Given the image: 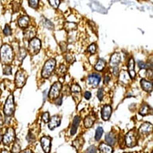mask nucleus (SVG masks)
<instances>
[{"instance_id": "ddd939ff", "label": "nucleus", "mask_w": 153, "mask_h": 153, "mask_svg": "<svg viewBox=\"0 0 153 153\" xmlns=\"http://www.w3.org/2000/svg\"><path fill=\"white\" fill-rule=\"evenodd\" d=\"M61 118L58 115H55L51 117L48 122V128L51 130H53L55 128L59 127L61 124Z\"/></svg>"}, {"instance_id": "2eb2a0df", "label": "nucleus", "mask_w": 153, "mask_h": 153, "mask_svg": "<svg viewBox=\"0 0 153 153\" xmlns=\"http://www.w3.org/2000/svg\"><path fill=\"white\" fill-rule=\"evenodd\" d=\"M128 72L131 79L134 80L136 78V72H135V63L133 57H131L128 63Z\"/></svg>"}, {"instance_id": "0eeeda50", "label": "nucleus", "mask_w": 153, "mask_h": 153, "mask_svg": "<svg viewBox=\"0 0 153 153\" xmlns=\"http://www.w3.org/2000/svg\"><path fill=\"white\" fill-rule=\"evenodd\" d=\"M16 133L13 127H9L3 136V143L5 145H9L15 140Z\"/></svg>"}, {"instance_id": "7ed1b4c3", "label": "nucleus", "mask_w": 153, "mask_h": 153, "mask_svg": "<svg viewBox=\"0 0 153 153\" xmlns=\"http://www.w3.org/2000/svg\"><path fill=\"white\" fill-rule=\"evenodd\" d=\"M15 111V104L14 101V97L12 94H10L4 104L3 112L6 117H10L14 115Z\"/></svg>"}, {"instance_id": "423d86ee", "label": "nucleus", "mask_w": 153, "mask_h": 153, "mask_svg": "<svg viewBox=\"0 0 153 153\" xmlns=\"http://www.w3.org/2000/svg\"><path fill=\"white\" fill-rule=\"evenodd\" d=\"M42 47V43L39 39L34 38L29 41L28 52L32 55L35 56L40 51Z\"/></svg>"}, {"instance_id": "864d4df0", "label": "nucleus", "mask_w": 153, "mask_h": 153, "mask_svg": "<svg viewBox=\"0 0 153 153\" xmlns=\"http://www.w3.org/2000/svg\"><path fill=\"white\" fill-rule=\"evenodd\" d=\"M125 153H130V152H125Z\"/></svg>"}, {"instance_id": "49530a36", "label": "nucleus", "mask_w": 153, "mask_h": 153, "mask_svg": "<svg viewBox=\"0 0 153 153\" xmlns=\"http://www.w3.org/2000/svg\"><path fill=\"white\" fill-rule=\"evenodd\" d=\"M113 73H114V75H115V76H118V74H119V69H118V66L114 67Z\"/></svg>"}, {"instance_id": "79ce46f5", "label": "nucleus", "mask_w": 153, "mask_h": 153, "mask_svg": "<svg viewBox=\"0 0 153 153\" xmlns=\"http://www.w3.org/2000/svg\"><path fill=\"white\" fill-rule=\"evenodd\" d=\"M67 28H68V30H73L74 28L76 27V25L74 23H72V22H70V23H67Z\"/></svg>"}, {"instance_id": "cd10ccee", "label": "nucleus", "mask_w": 153, "mask_h": 153, "mask_svg": "<svg viewBox=\"0 0 153 153\" xmlns=\"http://www.w3.org/2000/svg\"><path fill=\"white\" fill-rule=\"evenodd\" d=\"M42 23H43V26L47 28L48 29L51 30V29H52L54 27V26L52 24V23L50 21L46 20V18L42 19Z\"/></svg>"}, {"instance_id": "37998d69", "label": "nucleus", "mask_w": 153, "mask_h": 153, "mask_svg": "<svg viewBox=\"0 0 153 153\" xmlns=\"http://www.w3.org/2000/svg\"><path fill=\"white\" fill-rule=\"evenodd\" d=\"M84 97L85 98L86 100H90L91 97V93L90 92H88V91H87L85 92L84 94Z\"/></svg>"}, {"instance_id": "9b49d317", "label": "nucleus", "mask_w": 153, "mask_h": 153, "mask_svg": "<svg viewBox=\"0 0 153 153\" xmlns=\"http://www.w3.org/2000/svg\"><path fill=\"white\" fill-rule=\"evenodd\" d=\"M36 29L34 26H28L27 28L24 29V39L30 41V40L34 38L36 36Z\"/></svg>"}, {"instance_id": "4be33fe9", "label": "nucleus", "mask_w": 153, "mask_h": 153, "mask_svg": "<svg viewBox=\"0 0 153 153\" xmlns=\"http://www.w3.org/2000/svg\"><path fill=\"white\" fill-rule=\"evenodd\" d=\"M95 120H96V118L93 115L87 116L84 119V124L85 127L87 128H91L93 125Z\"/></svg>"}, {"instance_id": "a211bd4d", "label": "nucleus", "mask_w": 153, "mask_h": 153, "mask_svg": "<svg viewBox=\"0 0 153 153\" xmlns=\"http://www.w3.org/2000/svg\"><path fill=\"white\" fill-rule=\"evenodd\" d=\"M80 121H81V118L79 116H74V118L73 119L72 126L71 128V130H70L71 135L73 136L76 134V132H77V129L78 128Z\"/></svg>"}, {"instance_id": "72a5a7b5", "label": "nucleus", "mask_w": 153, "mask_h": 153, "mask_svg": "<svg viewBox=\"0 0 153 153\" xmlns=\"http://www.w3.org/2000/svg\"><path fill=\"white\" fill-rule=\"evenodd\" d=\"M97 50V46L95 43H93L91 44L87 48V51H88L90 53L94 54L96 53Z\"/></svg>"}, {"instance_id": "f03ea898", "label": "nucleus", "mask_w": 153, "mask_h": 153, "mask_svg": "<svg viewBox=\"0 0 153 153\" xmlns=\"http://www.w3.org/2000/svg\"><path fill=\"white\" fill-rule=\"evenodd\" d=\"M56 66V60L55 58H51L48 60L42 70L41 75L43 79H48L52 75Z\"/></svg>"}, {"instance_id": "a18cd8bd", "label": "nucleus", "mask_w": 153, "mask_h": 153, "mask_svg": "<svg viewBox=\"0 0 153 153\" xmlns=\"http://www.w3.org/2000/svg\"><path fill=\"white\" fill-rule=\"evenodd\" d=\"M56 104L58 106H61L62 104V97H59L58 98H56Z\"/></svg>"}, {"instance_id": "f8f14e48", "label": "nucleus", "mask_w": 153, "mask_h": 153, "mask_svg": "<svg viewBox=\"0 0 153 153\" xmlns=\"http://www.w3.org/2000/svg\"><path fill=\"white\" fill-rule=\"evenodd\" d=\"M152 124L146 122L141 125L139 129V133L142 135H148L152 131Z\"/></svg>"}, {"instance_id": "603ef678", "label": "nucleus", "mask_w": 153, "mask_h": 153, "mask_svg": "<svg viewBox=\"0 0 153 153\" xmlns=\"http://www.w3.org/2000/svg\"><path fill=\"white\" fill-rule=\"evenodd\" d=\"M3 140V135L1 134V132H0V143H1Z\"/></svg>"}, {"instance_id": "6ab92c4d", "label": "nucleus", "mask_w": 153, "mask_h": 153, "mask_svg": "<svg viewBox=\"0 0 153 153\" xmlns=\"http://www.w3.org/2000/svg\"><path fill=\"white\" fill-rule=\"evenodd\" d=\"M140 85L143 91L147 92H151L152 91V82L146 81L145 79L140 80Z\"/></svg>"}, {"instance_id": "de8ad7c7", "label": "nucleus", "mask_w": 153, "mask_h": 153, "mask_svg": "<svg viewBox=\"0 0 153 153\" xmlns=\"http://www.w3.org/2000/svg\"><path fill=\"white\" fill-rule=\"evenodd\" d=\"M3 125H4V119L1 113H0V128L3 126Z\"/></svg>"}, {"instance_id": "b1692460", "label": "nucleus", "mask_w": 153, "mask_h": 153, "mask_svg": "<svg viewBox=\"0 0 153 153\" xmlns=\"http://www.w3.org/2000/svg\"><path fill=\"white\" fill-rule=\"evenodd\" d=\"M150 111H151V107L147 104H144L140 109L139 113L142 116H146V115L149 114Z\"/></svg>"}, {"instance_id": "58836bf2", "label": "nucleus", "mask_w": 153, "mask_h": 153, "mask_svg": "<svg viewBox=\"0 0 153 153\" xmlns=\"http://www.w3.org/2000/svg\"><path fill=\"white\" fill-rule=\"evenodd\" d=\"M103 95H104V90H103V88H100V89L98 90L97 96L98 99H99L100 101H102V100H103Z\"/></svg>"}, {"instance_id": "aec40b11", "label": "nucleus", "mask_w": 153, "mask_h": 153, "mask_svg": "<svg viewBox=\"0 0 153 153\" xmlns=\"http://www.w3.org/2000/svg\"><path fill=\"white\" fill-rule=\"evenodd\" d=\"M100 153H113L112 147L108 143H101L99 146Z\"/></svg>"}, {"instance_id": "4c0bfd02", "label": "nucleus", "mask_w": 153, "mask_h": 153, "mask_svg": "<svg viewBox=\"0 0 153 153\" xmlns=\"http://www.w3.org/2000/svg\"><path fill=\"white\" fill-rule=\"evenodd\" d=\"M67 71V68L64 64H61L58 69V73L59 75H64Z\"/></svg>"}, {"instance_id": "39448f33", "label": "nucleus", "mask_w": 153, "mask_h": 153, "mask_svg": "<svg viewBox=\"0 0 153 153\" xmlns=\"http://www.w3.org/2000/svg\"><path fill=\"white\" fill-rule=\"evenodd\" d=\"M27 75L24 69L18 70L15 77V83L17 88H22L26 83Z\"/></svg>"}, {"instance_id": "c756f323", "label": "nucleus", "mask_w": 153, "mask_h": 153, "mask_svg": "<svg viewBox=\"0 0 153 153\" xmlns=\"http://www.w3.org/2000/svg\"><path fill=\"white\" fill-rule=\"evenodd\" d=\"M3 74L6 75H10L12 74V68L9 64H6L3 68Z\"/></svg>"}, {"instance_id": "f257e3e1", "label": "nucleus", "mask_w": 153, "mask_h": 153, "mask_svg": "<svg viewBox=\"0 0 153 153\" xmlns=\"http://www.w3.org/2000/svg\"><path fill=\"white\" fill-rule=\"evenodd\" d=\"M15 54L12 47L9 44H3L0 48V62L3 64H10Z\"/></svg>"}, {"instance_id": "bb28decb", "label": "nucleus", "mask_w": 153, "mask_h": 153, "mask_svg": "<svg viewBox=\"0 0 153 153\" xmlns=\"http://www.w3.org/2000/svg\"><path fill=\"white\" fill-rule=\"evenodd\" d=\"M103 133V129L102 127H98L96 130V134H95V139L96 141L100 140Z\"/></svg>"}, {"instance_id": "a878e982", "label": "nucleus", "mask_w": 153, "mask_h": 153, "mask_svg": "<svg viewBox=\"0 0 153 153\" xmlns=\"http://www.w3.org/2000/svg\"><path fill=\"white\" fill-rule=\"evenodd\" d=\"M27 51L26 50V49L25 48H21L19 50V53H18V58L19 60V61H22L25 57L27 56Z\"/></svg>"}, {"instance_id": "f3484780", "label": "nucleus", "mask_w": 153, "mask_h": 153, "mask_svg": "<svg viewBox=\"0 0 153 153\" xmlns=\"http://www.w3.org/2000/svg\"><path fill=\"white\" fill-rule=\"evenodd\" d=\"M18 23L20 28L25 29L29 26L30 18L28 16H22L19 18Z\"/></svg>"}, {"instance_id": "c03bdc74", "label": "nucleus", "mask_w": 153, "mask_h": 153, "mask_svg": "<svg viewBox=\"0 0 153 153\" xmlns=\"http://www.w3.org/2000/svg\"><path fill=\"white\" fill-rule=\"evenodd\" d=\"M66 59H67V61L70 63H73V56H71V54L67 55Z\"/></svg>"}, {"instance_id": "9d476101", "label": "nucleus", "mask_w": 153, "mask_h": 153, "mask_svg": "<svg viewBox=\"0 0 153 153\" xmlns=\"http://www.w3.org/2000/svg\"><path fill=\"white\" fill-rule=\"evenodd\" d=\"M101 81V76L96 73H93L88 76V85L93 88H96L100 83Z\"/></svg>"}, {"instance_id": "dca6fc26", "label": "nucleus", "mask_w": 153, "mask_h": 153, "mask_svg": "<svg viewBox=\"0 0 153 153\" xmlns=\"http://www.w3.org/2000/svg\"><path fill=\"white\" fill-rule=\"evenodd\" d=\"M121 60V54L119 52H115L112 55L111 57L110 62H109L110 65L113 68L117 66L120 64Z\"/></svg>"}, {"instance_id": "f704fd0d", "label": "nucleus", "mask_w": 153, "mask_h": 153, "mask_svg": "<svg viewBox=\"0 0 153 153\" xmlns=\"http://www.w3.org/2000/svg\"><path fill=\"white\" fill-rule=\"evenodd\" d=\"M50 119V115L49 113L48 112H44L42 115V120L45 122V123H48Z\"/></svg>"}, {"instance_id": "412c9836", "label": "nucleus", "mask_w": 153, "mask_h": 153, "mask_svg": "<svg viewBox=\"0 0 153 153\" xmlns=\"http://www.w3.org/2000/svg\"><path fill=\"white\" fill-rule=\"evenodd\" d=\"M105 140L108 145L112 146V145H114L115 143H116L117 138H116L115 134H114L112 132H110V133H108L107 134H106Z\"/></svg>"}, {"instance_id": "20e7f679", "label": "nucleus", "mask_w": 153, "mask_h": 153, "mask_svg": "<svg viewBox=\"0 0 153 153\" xmlns=\"http://www.w3.org/2000/svg\"><path fill=\"white\" fill-rule=\"evenodd\" d=\"M138 133L136 130H131L129 131L125 136V143L127 147L133 148L137 143Z\"/></svg>"}, {"instance_id": "ea45409f", "label": "nucleus", "mask_w": 153, "mask_h": 153, "mask_svg": "<svg viewBox=\"0 0 153 153\" xmlns=\"http://www.w3.org/2000/svg\"><path fill=\"white\" fill-rule=\"evenodd\" d=\"M85 153H97V148L95 146H90L85 151Z\"/></svg>"}, {"instance_id": "6e6552de", "label": "nucleus", "mask_w": 153, "mask_h": 153, "mask_svg": "<svg viewBox=\"0 0 153 153\" xmlns=\"http://www.w3.org/2000/svg\"><path fill=\"white\" fill-rule=\"evenodd\" d=\"M62 87V86L61 82H56L54 83L52 85L49 92L48 95L49 98L52 100H56L57 98H58L59 96V94L61 92Z\"/></svg>"}, {"instance_id": "e433bc0d", "label": "nucleus", "mask_w": 153, "mask_h": 153, "mask_svg": "<svg viewBox=\"0 0 153 153\" xmlns=\"http://www.w3.org/2000/svg\"><path fill=\"white\" fill-rule=\"evenodd\" d=\"M82 140H80L79 138L76 139V140H75L74 142H73V145L78 149H79L80 147H81L82 145H81V144L83 145V142H82V140H83V139H81Z\"/></svg>"}, {"instance_id": "473e14b6", "label": "nucleus", "mask_w": 153, "mask_h": 153, "mask_svg": "<svg viewBox=\"0 0 153 153\" xmlns=\"http://www.w3.org/2000/svg\"><path fill=\"white\" fill-rule=\"evenodd\" d=\"M3 33L6 36H9L12 34V29L9 24H6L3 30Z\"/></svg>"}, {"instance_id": "4468645a", "label": "nucleus", "mask_w": 153, "mask_h": 153, "mask_svg": "<svg viewBox=\"0 0 153 153\" xmlns=\"http://www.w3.org/2000/svg\"><path fill=\"white\" fill-rule=\"evenodd\" d=\"M112 112V109L109 105H105L103 107L101 111V116L103 120L108 121L111 118Z\"/></svg>"}, {"instance_id": "8fccbe9b", "label": "nucleus", "mask_w": 153, "mask_h": 153, "mask_svg": "<svg viewBox=\"0 0 153 153\" xmlns=\"http://www.w3.org/2000/svg\"><path fill=\"white\" fill-rule=\"evenodd\" d=\"M20 153H33V152L30 149H26L25 150H23V151H21Z\"/></svg>"}, {"instance_id": "7c9ffc66", "label": "nucleus", "mask_w": 153, "mask_h": 153, "mask_svg": "<svg viewBox=\"0 0 153 153\" xmlns=\"http://www.w3.org/2000/svg\"><path fill=\"white\" fill-rule=\"evenodd\" d=\"M29 6L33 9H37L39 7V0H28Z\"/></svg>"}, {"instance_id": "3c124183", "label": "nucleus", "mask_w": 153, "mask_h": 153, "mask_svg": "<svg viewBox=\"0 0 153 153\" xmlns=\"http://www.w3.org/2000/svg\"><path fill=\"white\" fill-rule=\"evenodd\" d=\"M0 153H11V152H10L7 149H3Z\"/></svg>"}, {"instance_id": "5701e85b", "label": "nucleus", "mask_w": 153, "mask_h": 153, "mask_svg": "<svg viewBox=\"0 0 153 153\" xmlns=\"http://www.w3.org/2000/svg\"><path fill=\"white\" fill-rule=\"evenodd\" d=\"M106 64V63L105 60L102 58H99L95 65V69L97 71L101 72L105 69Z\"/></svg>"}, {"instance_id": "2f4dec72", "label": "nucleus", "mask_w": 153, "mask_h": 153, "mask_svg": "<svg viewBox=\"0 0 153 153\" xmlns=\"http://www.w3.org/2000/svg\"><path fill=\"white\" fill-rule=\"evenodd\" d=\"M50 5L55 9H57L60 4V0H48Z\"/></svg>"}, {"instance_id": "09e8293b", "label": "nucleus", "mask_w": 153, "mask_h": 153, "mask_svg": "<svg viewBox=\"0 0 153 153\" xmlns=\"http://www.w3.org/2000/svg\"><path fill=\"white\" fill-rule=\"evenodd\" d=\"M111 80V78L109 76H106L105 77V79H104V83L105 85H107Z\"/></svg>"}, {"instance_id": "c9c22d12", "label": "nucleus", "mask_w": 153, "mask_h": 153, "mask_svg": "<svg viewBox=\"0 0 153 153\" xmlns=\"http://www.w3.org/2000/svg\"><path fill=\"white\" fill-rule=\"evenodd\" d=\"M27 140L29 143L30 142L31 143V142H33L35 141V139H36L35 135L34 134V133L31 131H29V132L28 133V135L27 136Z\"/></svg>"}, {"instance_id": "c85d7f7f", "label": "nucleus", "mask_w": 153, "mask_h": 153, "mask_svg": "<svg viewBox=\"0 0 153 153\" xmlns=\"http://www.w3.org/2000/svg\"><path fill=\"white\" fill-rule=\"evenodd\" d=\"M71 91L73 94H80L81 88L78 84H74L71 87Z\"/></svg>"}, {"instance_id": "393cba45", "label": "nucleus", "mask_w": 153, "mask_h": 153, "mask_svg": "<svg viewBox=\"0 0 153 153\" xmlns=\"http://www.w3.org/2000/svg\"><path fill=\"white\" fill-rule=\"evenodd\" d=\"M21 151V147L18 139L14 141V144L12 146L11 153H20Z\"/></svg>"}, {"instance_id": "1a4fd4ad", "label": "nucleus", "mask_w": 153, "mask_h": 153, "mask_svg": "<svg viewBox=\"0 0 153 153\" xmlns=\"http://www.w3.org/2000/svg\"><path fill=\"white\" fill-rule=\"evenodd\" d=\"M52 139L49 136H43L40 139V143L43 151L45 153H49L51 149Z\"/></svg>"}, {"instance_id": "a19ab883", "label": "nucleus", "mask_w": 153, "mask_h": 153, "mask_svg": "<svg viewBox=\"0 0 153 153\" xmlns=\"http://www.w3.org/2000/svg\"><path fill=\"white\" fill-rule=\"evenodd\" d=\"M138 66L140 69H147L149 68L148 64L142 61L138 62Z\"/></svg>"}]
</instances>
